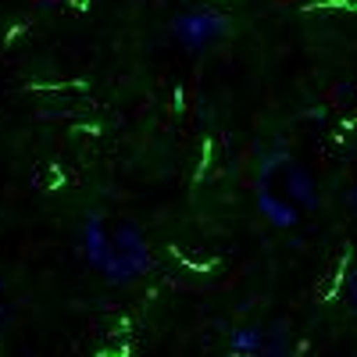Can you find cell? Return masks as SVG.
<instances>
[{
	"mask_svg": "<svg viewBox=\"0 0 357 357\" xmlns=\"http://www.w3.org/2000/svg\"><path fill=\"white\" fill-rule=\"evenodd\" d=\"M347 304H350V311L357 314V268H354V275L347 279Z\"/></svg>",
	"mask_w": 357,
	"mask_h": 357,
	"instance_id": "cell-5",
	"label": "cell"
},
{
	"mask_svg": "<svg viewBox=\"0 0 357 357\" xmlns=\"http://www.w3.org/2000/svg\"><path fill=\"white\" fill-rule=\"evenodd\" d=\"M254 200H257L261 218L272 229H293L304 211H314L321 204V193H318V178L301 158H293L286 151H272L261 158Z\"/></svg>",
	"mask_w": 357,
	"mask_h": 357,
	"instance_id": "cell-2",
	"label": "cell"
},
{
	"mask_svg": "<svg viewBox=\"0 0 357 357\" xmlns=\"http://www.w3.org/2000/svg\"><path fill=\"white\" fill-rule=\"evenodd\" d=\"M350 207L357 211V183H354V190H350Z\"/></svg>",
	"mask_w": 357,
	"mask_h": 357,
	"instance_id": "cell-6",
	"label": "cell"
},
{
	"mask_svg": "<svg viewBox=\"0 0 357 357\" xmlns=\"http://www.w3.org/2000/svg\"><path fill=\"white\" fill-rule=\"evenodd\" d=\"M79 254L111 286H132L154 268L151 240L129 222L89 211L79 229Z\"/></svg>",
	"mask_w": 357,
	"mask_h": 357,
	"instance_id": "cell-1",
	"label": "cell"
},
{
	"mask_svg": "<svg viewBox=\"0 0 357 357\" xmlns=\"http://www.w3.org/2000/svg\"><path fill=\"white\" fill-rule=\"evenodd\" d=\"M272 329H261V325H247V329H236L229 336V350L232 354H282L289 350V343L272 340Z\"/></svg>",
	"mask_w": 357,
	"mask_h": 357,
	"instance_id": "cell-4",
	"label": "cell"
},
{
	"mask_svg": "<svg viewBox=\"0 0 357 357\" xmlns=\"http://www.w3.org/2000/svg\"><path fill=\"white\" fill-rule=\"evenodd\" d=\"M229 33V18L218 8H190L172 22L175 43H183L186 50H207L215 47Z\"/></svg>",
	"mask_w": 357,
	"mask_h": 357,
	"instance_id": "cell-3",
	"label": "cell"
}]
</instances>
